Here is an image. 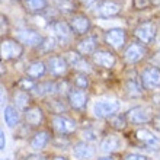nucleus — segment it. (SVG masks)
Listing matches in <instances>:
<instances>
[{
  "label": "nucleus",
  "mask_w": 160,
  "mask_h": 160,
  "mask_svg": "<svg viewBox=\"0 0 160 160\" xmlns=\"http://www.w3.org/2000/svg\"><path fill=\"white\" fill-rule=\"evenodd\" d=\"M13 2H23V0H13Z\"/></svg>",
  "instance_id": "obj_48"
},
{
  "label": "nucleus",
  "mask_w": 160,
  "mask_h": 160,
  "mask_svg": "<svg viewBox=\"0 0 160 160\" xmlns=\"http://www.w3.org/2000/svg\"><path fill=\"white\" fill-rule=\"evenodd\" d=\"M132 37L135 41L141 42L144 45H152L157 38V25L154 21H143L132 31Z\"/></svg>",
  "instance_id": "obj_3"
},
{
  "label": "nucleus",
  "mask_w": 160,
  "mask_h": 160,
  "mask_svg": "<svg viewBox=\"0 0 160 160\" xmlns=\"http://www.w3.org/2000/svg\"><path fill=\"white\" fill-rule=\"evenodd\" d=\"M150 63H152V66L160 68V48L150 55Z\"/></svg>",
  "instance_id": "obj_38"
},
{
  "label": "nucleus",
  "mask_w": 160,
  "mask_h": 160,
  "mask_svg": "<svg viewBox=\"0 0 160 160\" xmlns=\"http://www.w3.org/2000/svg\"><path fill=\"white\" fill-rule=\"evenodd\" d=\"M99 48V42H98V37L96 35H92L89 34L86 37H82L79 38V41L74 44V48L73 50L77 51L80 55L83 57H92L95 54V51Z\"/></svg>",
  "instance_id": "obj_15"
},
{
  "label": "nucleus",
  "mask_w": 160,
  "mask_h": 160,
  "mask_svg": "<svg viewBox=\"0 0 160 160\" xmlns=\"http://www.w3.org/2000/svg\"><path fill=\"white\" fill-rule=\"evenodd\" d=\"M52 141H54V146L57 148H66V146H68V140L64 135H55V138Z\"/></svg>",
  "instance_id": "obj_36"
},
{
  "label": "nucleus",
  "mask_w": 160,
  "mask_h": 160,
  "mask_svg": "<svg viewBox=\"0 0 160 160\" xmlns=\"http://www.w3.org/2000/svg\"><path fill=\"white\" fill-rule=\"evenodd\" d=\"M121 148V138L115 134H108L101 141V150L103 153H115Z\"/></svg>",
  "instance_id": "obj_27"
},
{
  "label": "nucleus",
  "mask_w": 160,
  "mask_h": 160,
  "mask_svg": "<svg viewBox=\"0 0 160 160\" xmlns=\"http://www.w3.org/2000/svg\"><path fill=\"white\" fill-rule=\"evenodd\" d=\"M58 47V41L54 38V37H45L42 44L37 48V52L42 55H47V54H52L55 51V48Z\"/></svg>",
  "instance_id": "obj_32"
},
{
  "label": "nucleus",
  "mask_w": 160,
  "mask_h": 160,
  "mask_svg": "<svg viewBox=\"0 0 160 160\" xmlns=\"http://www.w3.org/2000/svg\"><path fill=\"white\" fill-rule=\"evenodd\" d=\"M25 73H26V77L34 80H39L41 77H44L48 73L47 72L45 61H42V60H32L28 64V67L25 68Z\"/></svg>",
  "instance_id": "obj_21"
},
{
  "label": "nucleus",
  "mask_w": 160,
  "mask_h": 160,
  "mask_svg": "<svg viewBox=\"0 0 160 160\" xmlns=\"http://www.w3.org/2000/svg\"><path fill=\"white\" fill-rule=\"evenodd\" d=\"M9 32V22H8V18L2 15V34H8Z\"/></svg>",
  "instance_id": "obj_41"
},
{
  "label": "nucleus",
  "mask_w": 160,
  "mask_h": 160,
  "mask_svg": "<svg viewBox=\"0 0 160 160\" xmlns=\"http://www.w3.org/2000/svg\"><path fill=\"white\" fill-rule=\"evenodd\" d=\"M98 160H117L114 156H105V157H101V159H98Z\"/></svg>",
  "instance_id": "obj_45"
},
{
  "label": "nucleus",
  "mask_w": 160,
  "mask_h": 160,
  "mask_svg": "<svg viewBox=\"0 0 160 160\" xmlns=\"http://www.w3.org/2000/svg\"><path fill=\"white\" fill-rule=\"evenodd\" d=\"M51 127L57 132V135H64V137L72 135L77 130V124L74 119L68 118L66 115H58V114H52V117H51Z\"/></svg>",
  "instance_id": "obj_11"
},
{
  "label": "nucleus",
  "mask_w": 160,
  "mask_h": 160,
  "mask_svg": "<svg viewBox=\"0 0 160 160\" xmlns=\"http://www.w3.org/2000/svg\"><path fill=\"white\" fill-rule=\"evenodd\" d=\"M92 63L99 68H103V70H112L117 64V55L111 48L108 47H99L95 54L90 57Z\"/></svg>",
  "instance_id": "obj_9"
},
{
  "label": "nucleus",
  "mask_w": 160,
  "mask_h": 160,
  "mask_svg": "<svg viewBox=\"0 0 160 160\" xmlns=\"http://www.w3.org/2000/svg\"><path fill=\"white\" fill-rule=\"evenodd\" d=\"M124 160H148V157L138 154V153H128V154H125Z\"/></svg>",
  "instance_id": "obj_39"
},
{
  "label": "nucleus",
  "mask_w": 160,
  "mask_h": 160,
  "mask_svg": "<svg viewBox=\"0 0 160 160\" xmlns=\"http://www.w3.org/2000/svg\"><path fill=\"white\" fill-rule=\"evenodd\" d=\"M4 146H6V138H4V132L0 131V150H4Z\"/></svg>",
  "instance_id": "obj_44"
},
{
  "label": "nucleus",
  "mask_w": 160,
  "mask_h": 160,
  "mask_svg": "<svg viewBox=\"0 0 160 160\" xmlns=\"http://www.w3.org/2000/svg\"><path fill=\"white\" fill-rule=\"evenodd\" d=\"M32 95L39 98L45 96H55L57 95V82L54 80H45V82H39L37 88L32 90Z\"/></svg>",
  "instance_id": "obj_22"
},
{
  "label": "nucleus",
  "mask_w": 160,
  "mask_h": 160,
  "mask_svg": "<svg viewBox=\"0 0 160 160\" xmlns=\"http://www.w3.org/2000/svg\"><path fill=\"white\" fill-rule=\"evenodd\" d=\"M73 156L77 160H89L95 156V148L86 141H79L73 146Z\"/></svg>",
  "instance_id": "obj_23"
},
{
  "label": "nucleus",
  "mask_w": 160,
  "mask_h": 160,
  "mask_svg": "<svg viewBox=\"0 0 160 160\" xmlns=\"http://www.w3.org/2000/svg\"><path fill=\"white\" fill-rule=\"evenodd\" d=\"M51 140V135L48 131L45 130H41V131H37L34 135H32V138L29 141V146L31 148H34V150H42V148L47 147V144L50 143Z\"/></svg>",
  "instance_id": "obj_26"
},
{
  "label": "nucleus",
  "mask_w": 160,
  "mask_h": 160,
  "mask_svg": "<svg viewBox=\"0 0 160 160\" xmlns=\"http://www.w3.org/2000/svg\"><path fill=\"white\" fill-rule=\"evenodd\" d=\"M47 105L51 109V112L58 114V115H64V112H67L68 108H70L68 102L61 99V98H52V99H50V101L47 102Z\"/></svg>",
  "instance_id": "obj_31"
},
{
  "label": "nucleus",
  "mask_w": 160,
  "mask_h": 160,
  "mask_svg": "<svg viewBox=\"0 0 160 160\" xmlns=\"http://www.w3.org/2000/svg\"><path fill=\"white\" fill-rule=\"evenodd\" d=\"M2 160H9V159H2Z\"/></svg>",
  "instance_id": "obj_49"
},
{
  "label": "nucleus",
  "mask_w": 160,
  "mask_h": 160,
  "mask_svg": "<svg viewBox=\"0 0 160 160\" xmlns=\"http://www.w3.org/2000/svg\"><path fill=\"white\" fill-rule=\"evenodd\" d=\"M52 160H68V159H66V157H63V156H57V157H54Z\"/></svg>",
  "instance_id": "obj_47"
},
{
  "label": "nucleus",
  "mask_w": 160,
  "mask_h": 160,
  "mask_svg": "<svg viewBox=\"0 0 160 160\" xmlns=\"http://www.w3.org/2000/svg\"><path fill=\"white\" fill-rule=\"evenodd\" d=\"M26 160H47V157L42 154H29L26 156Z\"/></svg>",
  "instance_id": "obj_42"
},
{
  "label": "nucleus",
  "mask_w": 160,
  "mask_h": 160,
  "mask_svg": "<svg viewBox=\"0 0 160 160\" xmlns=\"http://www.w3.org/2000/svg\"><path fill=\"white\" fill-rule=\"evenodd\" d=\"M0 52H2V61H16L23 55L25 47L16 38H9L3 37L0 44Z\"/></svg>",
  "instance_id": "obj_2"
},
{
  "label": "nucleus",
  "mask_w": 160,
  "mask_h": 160,
  "mask_svg": "<svg viewBox=\"0 0 160 160\" xmlns=\"http://www.w3.org/2000/svg\"><path fill=\"white\" fill-rule=\"evenodd\" d=\"M70 83L73 88L82 89V90H88L90 86V77L86 73H80V72H73L72 77H70Z\"/></svg>",
  "instance_id": "obj_29"
},
{
  "label": "nucleus",
  "mask_w": 160,
  "mask_h": 160,
  "mask_svg": "<svg viewBox=\"0 0 160 160\" xmlns=\"http://www.w3.org/2000/svg\"><path fill=\"white\" fill-rule=\"evenodd\" d=\"M140 82L146 90H154L160 88V68L154 66H147L140 73Z\"/></svg>",
  "instance_id": "obj_14"
},
{
  "label": "nucleus",
  "mask_w": 160,
  "mask_h": 160,
  "mask_svg": "<svg viewBox=\"0 0 160 160\" xmlns=\"http://www.w3.org/2000/svg\"><path fill=\"white\" fill-rule=\"evenodd\" d=\"M144 90L146 89L143 88L141 82L134 77H130V79L125 80L124 83V92L130 99H140V98L144 96Z\"/></svg>",
  "instance_id": "obj_20"
},
{
  "label": "nucleus",
  "mask_w": 160,
  "mask_h": 160,
  "mask_svg": "<svg viewBox=\"0 0 160 160\" xmlns=\"http://www.w3.org/2000/svg\"><path fill=\"white\" fill-rule=\"evenodd\" d=\"M135 137L144 147L150 148V150H160V138L156 137L152 131L146 130V128H140L135 131Z\"/></svg>",
  "instance_id": "obj_18"
},
{
  "label": "nucleus",
  "mask_w": 160,
  "mask_h": 160,
  "mask_svg": "<svg viewBox=\"0 0 160 160\" xmlns=\"http://www.w3.org/2000/svg\"><path fill=\"white\" fill-rule=\"evenodd\" d=\"M47 64V72L51 77L54 79H64L67 76L68 68H70V64H68L67 58L64 55H50L45 61Z\"/></svg>",
  "instance_id": "obj_8"
},
{
  "label": "nucleus",
  "mask_w": 160,
  "mask_h": 160,
  "mask_svg": "<svg viewBox=\"0 0 160 160\" xmlns=\"http://www.w3.org/2000/svg\"><path fill=\"white\" fill-rule=\"evenodd\" d=\"M37 80L34 79H29V77H21V79L18 80V89H21V90H25V92H32L35 88H37Z\"/></svg>",
  "instance_id": "obj_34"
},
{
  "label": "nucleus",
  "mask_w": 160,
  "mask_h": 160,
  "mask_svg": "<svg viewBox=\"0 0 160 160\" xmlns=\"http://www.w3.org/2000/svg\"><path fill=\"white\" fill-rule=\"evenodd\" d=\"M127 121L128 124H132V125H143V124H148V122L153 121V109L147 105H138L131 108L128 112H127Z\"/></svg>",
  "instance_id": "obj_12"
},
{
  "label": "nucleus",
  "mask_w": 160,
  "mask_h": 160,
  "mask_svg": "<svg viewBox=\"0 0 160 160\" xmlns=\"http://www.w3.org/2000/svg\"><path fill=\"white\" fill-rule=\"evenodd\" d=\"M23 118H25L26 125L32 127V128H37V127H41L44 124V112L39 106L37 105H31L26 111H23Z\"/></svg>",
  "instance_id": "obj_19"
},
{
  "label": "nucleus",
  "mask_w": 160,
  "mask_h": 160,
  "mask_svg": "<svg viewBox=\"0 0 160 160\" xmlns=\"http://www.w3.org/2000/svg\"><path fill=\"white\" fill-rule=\"evenodd\" d=\"M48 26L52 31V37L58 41L60 45H68V44L73 42V39L76 38L67 21H63V19L57 18V19L50 21Z\"/></svg>",
  "instance_id": "obj_4"
},
{
  "label": "nucleus",
  "mask_w": 160,
  "mask_h": 160,
  "mask_svg": "<svg viewBox=\"0 0 160 160\" xmlns=\"http://www.w3.org/2000/svg\"><path fill=\"white\" fill-rule=\"evenodd\" d=\"M83 138L86 140V141H95V140L98 138L96 131L90 130V128H88V130H84V131H83Z\"/></svg>",
  "instance_id": "obj_37"
},
{
  "label": "nucleus",
  "mask_w": 160,
  "mask_h": 160,
  "mask_svg": "<svg viewBox=\"0 0 160 160\" xmlns=\"http://www.w3.org/2000/svg\"><path fill=\"white\" fill-rule=\"evenodd\" d=\"M127 124H128V121H127V115L125 114H117L114 115L112 118H109V125L111 128H114V130L117 131H121L124 130L127 127Z\"/></svg>",
  "instance_id": "obj_33"
},
{
  "label": "nucleus",
  "mask_w": 160,
  "mask_h": 160,
  "mask_svg": "<svg viewBox=\"0 0 160 160\" xmlns=\"http://www.w3.org/2000/svg\"><path fill=\"white\" fill-rule=\"evenodd\" d=\"M128 34L124 28H111L103 32V42L108 48H111L115 52H122L125 50Z\"/></svg>",
  "instance_id": "obj_1"
},
{
  "label": "nucleus",
  "mask_w": 160,
  "mask_h": 160,
  "mask_svg": "<svg viewBox=\"0 0 160 160\" xmlns=\"http://www.w3.org/2000/svg\"><path fill=\"white\" fill-rule=\"evenodd\" d=\"M153 6L159 8V6H160V0H153Z\"/></svg>",
  "instance_id": "obj_46"
},
{
  "label": "nucleus",
  "mask_w": 160,
  "mask_h": 160,
  "mask_svg": "<svg viewBox=\"0 0 160 160\" xmlns=\"http://www.w3.org/2000/svg\"><path fill=\"white\" fill-rule=\"evenodd\" d=\"M88 101H89L88 90L73 88L70 90V93L67 95V102H68V105H70V108L74 111H79V112H83L86 109Z\"/></svg>",
  "instance_id": "obj_17"
},
{
  "label": "nucleus",
  "mask_w": 160,
  "mask_h": 160,
  "mask_svg": "<svg viewBox=\"0 0 160 160\" xmlns=\"http://www.w3.org/2000/svg\"><path fill=\"white\" fill-rule=\"evenodd\" d=\"M13 102H15V106L18 109L26 111L31 106L29 92H25V90H21V89H15V92H13Z\"/></svg>",
  "instance_id": "obj_28"
},
{
  "label": "nucleus",
  "mask_w": 160,
  "mask_h": 160,
  "mask_svg": "<svg viewBox=\"0 0 160 160\" xmlns=\"http://www.w3.org/2000/svg\"><path fill=\"white\" fill-rule=\"evenodd\" d=\"M148 8H153V0H132V9L137 12L146 10Z\"/></svg>",
  "instance_id": "obj_35"
},
{
  "label": "nucleus",
  "mask_w": 160,
  "mask_h": 160,
  "mask_svg": "<svg viewBox=\"0 0 160 160\" xmlns=\"http://www.w3.org/2000/svg\"><path fill=\"white\" fill-rule=\"evenodd\" d=\"M148 54L147 45H144L138 41H132L125 47V50L122 51V61L128 66H135L141 63Z\"/></svg>",
  "instance_id": "obj_5"
},
{
  "label": "nucleus",
  "mask_w": 160,
  "mask_h": 160,
  "mask_svg": "<svg viewBox=\"0 0 160 160\" xmlns=\"http://www.w3.org/2000/svg\"><path fill=\"white\" fill-rule=\"evenodd\" d=\"M152 124H153V127L156 128V131H159V132H160V111H159V112H156V114H154V117H153V121H152Z\"/></svg>",
  "instance_id": "obj_40"
},
{
  "label": "nucleus",
  "mask_w": 160,
  "mask_h": 160,
  "mask_svg": "<svg viewBox=\"0 0 160 160\" xmlns=\"http://www.w3.org/2000/svg\"><path fill=\"white\" fill-rule=\"evenodd\" d=\"M64 57L67 58L70 67H73L74 72L86 73V74H90L93 72V66L89 63V60L86 57H83V55H80L77 51H74V50L67 51Z\"/></svg>",
  "instance_id": "obj_16"
},
{
  "label": "nucleus",
  "mask_w": 160,
  "mask_h": 160,
  "mask_svg": "<svg viewBox=\"0 0 160 160\" xmlns=\"http://www.w3.org/2000/svg\"><path fill=\"white\" fill-rule=\"evenodd\" d=\"M80 2L79 0H57L55 2V10L58 15H68L72 16L77 12Z\"/></svg>",
  "instance_id": "obj_25"
},
{
  "label": "nucleus",
  "mask_w": 160,
  "mask_h": 160,
  "mask_svg": "<svg viewBox=\"0 0 160 160\" xmlns=\"http://www.w3.org/2000/svg\"><path fill=\"white\" fill-rule=\"evenodd\" d=\"M119 109V103L118 101L114 99H103V101H98L93 105V114L96 118L106 119V118H112L114 115L118 114Z\"/></svg>",
  "instance_id": "obj_13"
},
{
  "label": "nucleus",
  "mask_w": 160,
  "mask_h": 160,
  "mask_svg": "<svg viewBox=\"0 0 160 160\" xmlns=\"http://www.w3.org/2000/svg\"><path fill=\"white\" fill-rule=\"evenodd\" d=\"M80 4H86V6H95L99 0H79Z\"/></svg>",
  "instance_id": "obj_43"
},
{
  "label": "nucleus",
  "mask_w": 160,
  "mask_h": 160,
  "mask_svg": "<svg viewBox=\"0 0 160 160\" xmlns=\"http://www.w3.org/2000/svg\"><path fill=\"white\" fill-rule=\"evenodd\" d=\"M23 9L29 15H41L50 9L48 0H23Z\"/></svg>",
  "instance_id": "obj_24"
},
{
  "label": "nucleus",
  "mask_w": 160,
  "mask_h": 160,
  "mask_svg": "<svg viewBox=\"0 0 160 160\" xmlns=\"http://www.w3.org/2000/svg\"><path fill=\"white\" fill-rule=\"evenodd\" d=\"M3 115H4V121H6L8 127H10V128H13V127H16L19 124L21 117H19V111H18L16 106L8 105L3 109Z\"/></svg>",
  "instance_id": "obj_30"
},
{
  "label": "nucleus",
  "mask_w": 160,
  "mask_h": 160,
  "mask_svg": "<svg viewBox=\"0 0 160 160\" xmlns=\"http://www.w3.org/2000/svg\"><path fill=\"white\" fill-rule=\"evenodd\" d=\"M15 38L21 42L23 47H29V48L37 50L42 44L45 37L42 34H39L37 29H32V28H19L15 32Z\"/></svg>",
  "instance_id": "obj_10"
},
{
  "label": "nucleus",
  "mask_w": 160,
  "mask_h": 160,
  "mask_svg": "<svg viewBox=\"0 0 160 160\" xmlns=\"http://www.w3.org/2000/svg\"><path fill=\"white\" fill-rule=\"evenodd\" d=\"M67 22H68V25H70V28H72L74 37H77V38L86 37L92 31V21L83 12H76L74 15L68 16Z\"/></svg>",
  "instance_id": "obj_7"
},
{
  "label": "nucleus",
  "mask_w": 160,
  "mask_h": 160,
  "mask_svg": "<svg viewBox=\"0 0 160 160\" xmlns=\"http://www.w3.org/2000/svg\"><path fill=\"white\" fill-rule=\"evenodd\" d=\"M122 12V3L119 0H99L93 6V15L99 19H111L119 16Z\"/></svg>",
  "instance_id": "obj_6"
}]
</instances>
